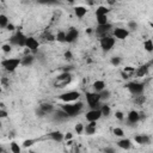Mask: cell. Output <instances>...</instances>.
I'll return each mask as SVG.
<instances>
[{"label": "cell", "mask_w": 153, "mask_h": 153, "mask_svg": "<svg viewBox=\"0 0 153 153\" xmlns=\"http://www.w3.org/2000/svg\"><path fill=\"white\" fill-rule=\"evenodd\" d=\"M83 103L81 102H78V103H74V104H64L61 106V110H64L67 115H68V117H73V116H77L79 112H80L83 110Z\"/></svg>", "instance_id": "obj_1"}, {"label": "cell", "mask_w": 153, "mask_h": 153, "mask_svg": "<svg viewBox=\"0 0 153 153\" xmlns=\"http://www.w3.org/2000/svg\"><path fill=\"white\" fill-rule=\"evenodd\" d=\"M20 65V59H5L1 61V66L7 72H14Z\"/></svg>", "instance_id": "obj_2"}, {"label": "cell", "mask_w": 153, "mask_h": 153, "mask_svg": "<svg viewBox=\"0 0 153 153\" xmlns=\"http://www.w3.org/2000/svg\"><path fill=\"white\" fill-rule=\"evenodd\" d=\"M86 100H87L89 106L91 108V110L99 109V108H98L99 102H100L99 93H96V92H89V93H86Z\"/></svg>", "instance_id": "obj_3"}, {"label": "cell", "mask_w": 153, "mask_h": 153, "mask_svg": "<svg viewBox=\"0 0 153 153\" xmlns=\"http://www.w3.org/2000/svg\"><path fill=\"white\" fill-rule=\"evenodd\" d=\"M26 37L22 31L16 32L14 35L10 38V44L11 46H19V47H25V42H26Z\"/></svg>", "instance_id": "obj_4"}, {"label": "cell", "mask_w": 153, "mask_h": 153, "mask_svg": "<svg viewBox=\"0 0 153 153\" xmlns=\"http://www.w3.org/2000/svg\"><path fill=\"white\" fill-rule=\"evenodd\" d=\"M79 98H80V93L77 92V91H70V92L62 93V95L60 96V99L64 102L65 104L72 103V102H77Z\"/></svg>", "instance_id": "obj_5"}, {"label": "cell", "mask_w": 153, "mask_h": 153, "mask_svg": "<svg viewBox=\"0 0 153 153\" xmlns=\"http://www.w3.org/2000/svg\"><path fill=\"white\" fill-rule=\"evenodd\" d=\"M100 48L104 50V52H109L111 50V48L115 46V38L111 36H105L100 38Z\"/></svg>", "instance_id": "obj_6"}, {"label": "cell", "mask_w": 153, "mask_h": 153, "mask_svg": "<svg viewBox=\"0 0 153 153\" xmlns=\"http://www.w3.org/2000/svg\"><path fill=\"white\" fill-rule=\"evenodd\" d=\"M71 74L68 72H65V73H62V74H60L58 77V81H56V87H65L67 84H68L71 81Z\"/></svg>", "instance_id": "obj_7"}, {"label": "cell", "mask_w": 153, "mask_h": 153, "mask_svg": "<svg viewBox=\"0 0 153 153\" xmlns=\"http://www.w3.org/2000/svg\"><path fill=\"white\" fill-rule=\"evenodd\" d=\"M127 87L130 91V93L133 95H141L144 91V84H140V83H129L127 85Z\"/></svg>", "instance_id": "obj_8"}, {"label": "cell", "mask_w": 153, "mask_h": 153, "mask_svg": "<svg viewBox=\"0 0 153 153\" xmlns=\"http://www.w3.org/2000/svg\"><path fill=\"white\" fill-rule=\"evenodd\" d=\"M78 37H79V31L77 29H74V28H71V29L66 32V39H65V42L73 43V42L77 41Z\"/></svg>", "instance_id": "obj_9"}, {"label": "cell", "mask_w": 153, "mask_h": 153, "mask_svg": "<svg viewBox=\"0 0 153 153\" xmlns=\"http://www.w3.org/2000/svg\"><path fill=\"white\" fill-rule=\"evenodd\" d=\"M25 47L26 49L31 50V52H36L39 47V43L35 37H26V42H25Z\"/></svg>", "instance_id": "obj_10"}, {"label": "cell", "mask_w": 153, "mask_h": 153, "mask_svg": "<svg viewBox=\"0 0 153 153\" xmlns=\"http://www.w3.org/2000/svg\"><path fill=\"white\" fill-rule=\"evenodd\" d=\"M100 117H102V114H100V110L99 109L90 110L87 114H86V120L89 122H97Z\"/></svg>", "instance_id": "obj_11"}, {"label": "cell", "mask_w": 153, "mask_h": 153, "mask_svg": "<svg viewBox=\"0 0 153 153\" xmlns=\"http://www.w3.org/2000/svg\"><path fill=\"white\" fill-rule=\"evenodd\" d=\"M111 29H112V25H111L110 23H108V24H105V25H98L97 29H96V33H97V35H99L100 38H102V37L108 36L106 33L109 32Z\"/></svg>", "instance_id": "obj_12"}, {"label": "cell", "mask_w": 153, "mask_h": 153, "mask_svg": "<svg viewBox=\"0 0 153 153\" xmlns=\"http://www.w3.org/2000/svg\"><path fill=\"white\" fill-rule=\"evenodd\" d=\"M114 36L117 39H126L129 36V31L128 29H124V28H116L114 30Z\"/></svg>", "instance_id": "obj_13"}, {"label": "cell", "mask_w": 153, "mask_h": 153, "mask_svg": "<svg viewBox=\"0 0 153 153\" xmlns=\"http://www.w3.org/2000/svg\"><path fill=\"white\" fill-rule=\"evenodd\" d=\"M139 121H140V112L135 111V110L129 111V114H128V123H130L133 126V124L138 123Z\"/></svg>", "instance_id": "obj_14"}, {"label": "cell", "mask_w": 153, "mask_h": 153, "mask_svg": "<svg viewBox=\"0 0 153 153\" xmlns=\"http://www.w3.org/2000/svg\"><path fill=\"white\" fill-rule=\"evenodd\" d=\"M134 140H135V142H138L139 145H148V144H151V138L148 137V135H145V134L137 135V137L134 138Z\"/></svg>", "instance_id": "obj_15"}, {"label": "cell", "mask_w": 153, "mask_h": 153, "mask_svg": "<svg viewBox=\"0 0 153 153\" xmlns=\"http://www.w3.org/2000/svg\"><path fill=\"white\" fill-rule=\"evenodd\" d=\"M93 90H95L96 93L102 92L103 90H105V83L103 80H96L93 83Z\"/></svg>", "instance_id": "obj_16"}, {"label": "cell", "mask_w": 153, "mask_h": 153, "mask_svg": "<svg viewBox=\"0 0 153 153\" xmlns=\"http://www.w3.org/2000/svg\"><path fill=\"white\" fill-rule=\"evenodd\" d=\"M117 146L122 150H129L130 147H132V141H130L129 139H121L117 142Z\"/></svg>", "instance_id": "obj_17"}, {"label": "cell", "mask_w": 153, "mask_h": 153, "mask_svg": "<svg viewBox=\"0 0 153 153\" xmlns=\"http://www.w3.org/2000/svg\"><path fill=\"white\" fill-rule=\"evenodd\" d=\"M49 137L52 140L56 141V142H61L62 140H64V134H62L61 132H59V130H55V132H52L49 134Z\"/></svg>", "instance_id": "obj_18"}, {"label": "cell", "mask_w": 153, "mask_h": 153, "mask_svg": "<svg viewBox=\"0 0 153 153\" xmlns=\"http://www.w3.org/2000/svg\"><path fill=\"white\" fill-rule=\"evenodd\" d=\"M74 13L78 18H84V16L87 13V9L84 6H76L74 7Z\"/></svg>", "instance_id": "obj_19"}, {"label": "cell", "mask_w": 153, "mask_h": 153, "mask_svg": "<svg viewBox=\"0 0 153 153\" xmlns=\"http://www.w3.org/2000/svg\"><path fill=\"white\" fill-rule=\"evenodd\" d=\"M33 56L32 55H25L24 58H22L20 59V65H23V66H25V67H28V66H31L32 64H33Z\"/></svg>", "instance_id": "obj_20"}, {"label": "cell", "mask_w": 153, "mask_h": 153, "mask_svg": "<svg viewBox=\"0 0 153 153\" xmlns=\"http://www.w3.org/2000/svg\"><path fill=\"white\" fill-rule=\"evenodd\" d=\"M39 110H41L44 115H47V114H50V112L54 111V106L52 104H49V103H44V104H41Z\"/></svg>", "instance_id": "obj_21"}, {"label": "cell", "mask_w": 153, "mask_h": 153, "mask_svg": "<svg viewBox=\"0 0 153 153\" xmlns=\"http://www.w3.org/2000/svg\"><path fill=\"white\" fill-rule=\"evenodd\" d=\"M84 132L87 135H92L96 133V122H90L86 127H84Z\"/></svg>", "instance_id": "obj_22"}, {"label": "cell", "mask_w": 153, "mask_h": 153, "mask_svg": "<svg viewBox=\"0 0 153 153\" xmlns=\"http://www.w3.org/2000/svg\"><path fill=\"white\" fill-rule=\"evenodd\" d=\"M54 118H55L56 121H66L67 118H70V117H68V115H67L64 110H59V111L55 112Z\"/></svg>", "instance_id": "obj_23"}, {"label": "cell", "mask_w": 153, "mask_h": 153, "mask_svg": "<svg viewBox=\"0 0 153 153\" xmlns=\"http://www.w3.org/2000/svg\"><path fill=\"white\" fill-rule=\"evenodd\" d=\"M147 72H148V65H144V66H140L139 68L135 71L137 73V77L141 78V77H145L147 74Z\"/></svg>", "instance_id": "obj_24"}, {"label": "cell", "mask_w": 153, "mask_h": 153, "mask_svg": "<svg viewBox=\"0 0 153 153\" xmlns=\"http://www.w3.org/2000/svg\"><path fill=\"white\" fill-rule=\"evenodd\" d=\"M109 9L105 7V6H99L97 10H96V17L98 16H106L108 13H109Z\"/></svg>", "instance_id": "obj_25"}, {"label": "cell", "mask_w": 153, "mask_h": 153, "mask_svg": "<svg viewBox=\"0 0 153 153\" xmlns=\"http://www.w3.org/2000/svg\"><path fill=\"white\" fill-rule=\"evenodd\" d=\"M100 114H102V116H109L110 115V106L108 105V104H103L100 106Z\"/></svg>", "instance_id": "obj_26"}, {"label": "cell", "mask_w": 153, "mask_h": 153, "mask_svg": "<svg viewBox=\"0 0 153 153\" xmlns=\"http://www.w3.org/2000/svg\"><path fill=\"white\" fill-rule=\"evenodd\" d=\"M9 25V18L5 14H0V28H6Z\"/></svg>", "instance_id": "obj_27"}, {"label": "cell", "mask_w": 153, "mask_h": 153, "mask_svg": "<svg viewBox=\"0 0 153 153\" xmlns=\"http://www.w3.org/2000/svg\"><path fill=\"white\" fill-rule=\"evenodd\" d=\"M97 23H98V25L108 24V16H98L97 17Z\"/></svg>", "instance_id": "obj_28"}, {"label": "cell", "mask_w": 153, "mask_h": 153, "mask_svg": "<svg viewBox=\"0 0 153 153\" xmlns=\"http://www.w3.org/2000/svg\"><path fill=\"white\" fill-rule=\"evenodd\" d=\"M11 151H12V153H20L22 148L18 144L13 141V142H11Z\"/></svg>", "instance_id": "obj_29"}, {"label": "cell", "mask_w": 153, "mask_h": 153, "mask_svg": "<svg viewBox=\"0 0 153 153\" xmlns=\"http://www.w3.org/2000/svg\"><path fill=\"white\" fill-rule=\"evenodd\" d=\"M144 48L147 50V52H152V50H153V42H152V39H147V41H145Z\"/></svg>", "instance_id": "obj_30"}, {"label": "cell", "mask_w": 153, "mask_h": 153, "mask_svg": "<svg viewBox=\"0 0 153 153\" xmlns=\"http://www.w3.org/2000/svg\"><path fill=\"white\" fill-rule=\"evenodd\" d=\"M55 39H56V41H59V42H65V39H66V32L60 31L58 35L55 36Z\"/></svg>", "instance_id": "obj_31"}, {"label": "cell", "mask_w": 153, "mask_h": 153, "mask_svg": "<svg viewBox=\"0 0 153 153\" xmlns=\"http://www.w3.org/2000/svg\"><path fill=\"white\" fill-rule=\"evenodd\" d=\"M99 97H100V100H105L110 97V92L108 90H103L102 92H99Z\"/></svg>", "instance_id": "obj_32"}, {"label": "cell", "mask_w": 153, "mask_h": 153, "mask_svg": "<svg viewBox=\"0 0 153 153\" xmlns=\"http://www.w3.org/2000/svg\"><path fill=\"white\" fill-rule=\"evenodd\" d=\"M110 64L112 65V66H118L121 64V58H118V56H114V58H112L111 60H110Z\"/></svg>", "instance_id": "obj_33"}, {"label": "cell", "mask_w": 153, "mask_h": 153, "mask_svg": "<svg viewBox=\"0 0 153 153\" xmlns=\"http://www.w3.org/2000/svg\"><path fill=\"white\" fill-rule=\"evenodd\" d=\"M114 134L116 135V137L122 138L123 135H124V132H123V129H122V128H114Z\"/></svg>", "instance_id": "obj_34"}, {"label": "cell", "mask_w": 153, "mask_h": 153, "mask_svg": "<svg viewBox=\"0 0 153 153\" xmlns=\"http://www.w3.org/2000/svg\"><path fill=\"white\" fill-rule=\"evenodd\" d=\"M36 140H33V139H29V140H25L24 142H23V147H25V148H28V147H30L33 145V142H35Z\"/></svg>", "instance_id": "obj_35"}, {"label": "cell", "mask_w": 153, "mask_h": 153, "mask_svg": "<svg viewBox=\"0 0 153 153\" xmlns=\"http://www.w3.org/2000/svg\"><path fill=\"white\" fill-rule=\"evenodd\" d=\"M3 52L4 53H11V50H12V47H11V44H3Z\"/></svg>", "instance_id": "obj_36"}, {"label": "cell", "mask_w": 153, "mask_h": 153, "mask_svg": "<svg viewBox=\"0 0 153 153\" xmlns=\"http://www.w3.org/2000/svg\"><path fill=\"white\" fill-rule=\"evenodd\" d=\"M76 132H77V134H81L84 132V126L81 123H78L76 126Z\"/></svg>", "instance_id": "obj_37"}, {"label": "cell", "mask_w": 153, "mask_h": 153, "mask_svg": "<svg viewBox=\"0 0 153 153\" xmlns=\"http://www.w3.org/2000/svg\"><path fill=\"white\" fill-rule=\"evenodd\" d=\"M115 117L117 118L118 121H123L124 120V115H123V112H121V111H116L115 112Z\"/></svg>", "instance_id": "obj_38"}, {"label": "cell", "mask_w": 153, "mask_h": 153, "mask_svg": "<svg viewBox=\"0 0 153 153\" xmlns=\"http://www.w3.org/2000/svg\"><path fill=\"white\" fill-rule=\"evenodd\" d=\"M6 117H7V111L0 109V120H1V118H6Z\"/></svg>", "instance_id": "obj_39"}, {"label": "cell", "mask_w": 153, "mask_h": 153, "mask_svg": "<svg viewBox=\"0 0 153 153\" xmlns=\"http://www.w3.org/2000/svg\"><path fill=\"white\" fill-rule=\"evenodd\" d=\"M129 28H130V29H132V30H135V29H137V28H138V24L137 23H135V22H129Z\"/></svg>", "instance_id": "obj_40"}, {"label": "cell", "mask_w": 153, "mask_h": 153, "mask_svg": "<svg viewBox=\"0 0 153 153\" xmlns=\"http://www.w3.org/2000/svg\"><path fill=\"white\" fill-rule=\"evenodd\" d=\"M104 153H115V150L112 148V147H105Z\"/></svg>", "instance_id": "obj_41"}, {"label": "cell", "mask_w": 153, "mask_h": 153, "mask_svg": "<svg viewBox=\"0 0 153 153\" xmlns=\"http://www.w3.org/2000/svg\"><path fill=\"white\" fill-rule=\"evenodd\" d=\"M65 58H66V59H68V60H71V59L73 58V55H72V53L70 52V50H67V52L65 53Z\"/></svg>", "instance_id": "obj_42"}, {"label": "cell", "mask_w": 153, "mask_h": 153, "mask_svg": "<svg viewBox=\"0 0 153 153\" xmlns=\"http://www.w3.org/2000/svg\"><path fill=\"white\" fill-rule=\"evenodd\" d=\"M72 138H73V134H72V133H67L66 135H64V139H65L66 141H67V140H71Z\"/></svg>", "instance_id": "obj_43"}, {"label": "cell", "mask_w": 153, "mask_h": 153, "mask_svg": "<svg viewBox=\"0 0 153 153\" xmlns=\"http://www.w3.org/2000/svg\"><path fill=\"white\" fill-rule=\"evenodd\" d=\"M6 28H7L9 31H13V30H14V25H13V24H10V23H9V25H7Z\"/></svg>", "instance_id": "obj_44"}, {"label": "cell", "mask_w": 153, "mask_h": 153, "mask_svg": "<svg viewBox=\"0 0 153 153\" xmlns=\"http://www.w3.org/2000/svg\"><path fill=\"white\" fill-rule=\"evenodd\" d=\"M47 39H48V41H54V39H55V36H53V35H50V33H48V35H47Z\"/></svg>", "instance_id": "obj_45"}, {"label": "cell", "mask_w": 153, "mask_h": 153, "mask_svg": "<svg viewBox=\"0 0 153 153\" xmlns=\"http://www.w3.org/2000/svg\"><path fill=\"white\" fill-rule=\"evenodd\" d=\"M0 153H4V150L1 148V147H0Z\"/></svg>", "instance_id": "obj_46"}, {"label": "cell", "mask_w": 153, "mask_h": 153, "mask_svg": "<svg viewBox=\"0 0 153 153\" xmlns=\"http://www.w3.org/2000/svg\"><path fill=\"white\" fill-rule=\"evenodd\" d=\"M1 91H3V90H1V87H0V93H1Z\"/></svg>", "instance_id": "obj_47"}, {"label": "cell", "mask_w": 153, "mask_h": 153, "mask_svg": "<svg viewBox=\"0 0 153 153\" xmlns=\"http://www.w3.org/2000/svg\"><path fill=\"white\" fill-rule=\"evenodd\" d=\"M30 153H37V152H30Z\"/></svg>", "instance_id": "obj_48"}, {"label": "cell", "mask_w": 153, "mask_h": 153, "mask_svg": "<svg viewBox=\"0 0 153 153\" xmlns=\"http://www.w3.org/2000/svg\"><path fill=\"white\" fill-rule=\"evenodd\" d=\"M0 126H1V121H0Z\"/></svg>", "instance_id": "obj_49"}]
</instances>
